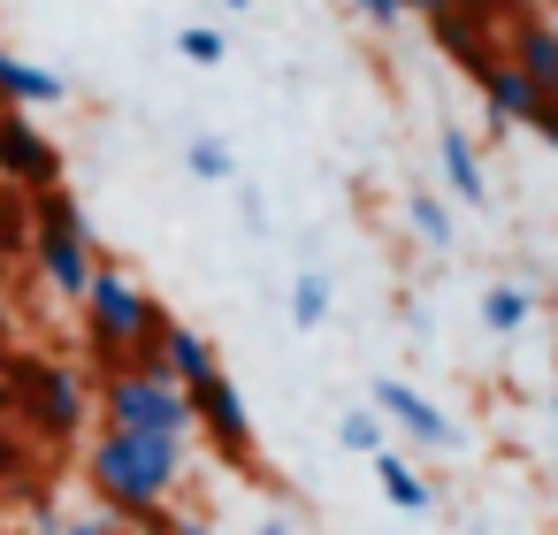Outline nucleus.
<instances>
[{
  "label": "nucleus",
  "mask_w": 558,
  "mask_h": 535,
  "mask_svg": "<svg viewBox=\"0 0 558 535\" xmlns=\"http://www.w3.org/2000/svg\"><path fill=\"white\" fill-rule=\"evenodd\" d=\"M85 474H93V489H100L123 520H146V512H161V497L177 489V474H184V443H169V436H138V428H100Z\"/></svg>",
  "instance_id": "f257e3e1"
},
{
  "label": "nucleus",
  "mask_w": 558,
  "mask_h": 535,
  "mask_svg": "<svg viewBox=\"0 0 558 535\" xmlns=\"http://www.w3.org/2000/svg\"><path fill=\"white\" fill-rule=\"evenodd\" d=\"M100 413H108V428H138V436H169V443L192 436V398H184L161 367H123V375H108Z\"/></svg>",
  "instance_id": "f03ea898"
},
{
  "label": "nucleus",
  "mask_w": 558,
  "mask_h": 535,
  "mask_svg": "<svg viewBox=\"0 0 558 535\" xmlns=\"http://www.w3.org/2000/svg\"><path fill=\"white\" fill-rule=\"evenodd\" d=\"M9 367H16V360H9ZM16 382L32 390V421H39L54 443H70V436L85 428V382H77L70 367H54V360H24Z\"/></svg>",
  "instance_id": "7ed1b4c3"
},
{
  "label": "nucleus",
  "mask_w": 558,
  "mask_h": 535,
  "mask_svg": "<svg viewBox=\"0 0 558 535\" xmlns=\"http://www.w3.org/2000/svg\"><path fill=\"white\" fill-rule=\"evenodd\" d=\"M0 177L24 184V192H54V184H62L54 138H47L32 115H9V108H0Z\"/></svg>",
  "instance_id": "20e7f679"
},
{
  "label": "nucleus",
  "mask_w": 558,
  "mask_h": 535,
  "mask_svg": "<svg viewBox=\"0 0 558 535\" xmlns=\"http://www.w3.org/2000/svg\"><path fill=\"white\" fill-rule=\"evenodd\" d=\"M192 428H207V443H222V459H245L253 421H245V398H238L230 375H207V382L192 390Z\"/></svg>",
  "instance_id": "39448f33"
},
{
  "label": "nucleus",
  "mask_w": 558,
  "mask_h": 535,
  "mask_svg": "<svg viewBox=\"0 0 558 535\" xmlns=\"http://www.w3.org/2000/svg\"><path fill=\"white\" fill-rule=\"evenodd\" d=\"M375 405H383V413H390V421H398L413 443H428V451H459V428H451V421H444V413H436V405H428L413 382L375 375Z\"/></svg>",
  "instance_id": "423d86ee"
},
{
  "label": "nucleus",
  "mask_w": 558,
  "mask_h": 535,
  "mask_svg": "<svg viewBox=\"0 0 558 535\" xmlns=\"http://www.w3.org/2000/svg\"><path fill=\"white\" fill-rule=\"evenodd\" d=\"M32 245H39V268H47V283H54L62 299H77V306H85V291H93V276H100V260H93V238H85V230H39Z\"/></svg>",
  "instance_id": "0eeeda50"
},
{
  "label": "nucleus",
  "mask_w": 558,
  "mask_h": 535,
  "mask_svg": "<svg viewBox=\"0 0 558 535\" xmlns=\"http://www.w3.org/2000/svg\"><path fill=\"white\" fill-rule=\"evenodd\" d=\"M154 367H161L184 398H192L207 375H222V367H215V344H207L199 329H184V321H161V337H154Z\"/></svg>",
  "instance_id": "6e6552de"
},
{
  "label": "nucleus",
  "mask_w": 558,
  "mask_h": 535,
  "mask_svg": "<svg viewBox=\"0 0 558 535\" xmlns=\"http://www.w3.org/2000/svg\"><path fill=\"white\" fill-rule=\"evenodd\" d=\"M505 62L543 93V100H558V32L543 24V16H520L512 24V39H505Z\"/></svg>",
  "instance_id": "1a4fd4ad"
},
{
  "label": "nucleus",
  "mask_w": 558,
  "mask_h": 535,
  "mask_svg": "<svg viewBox=\"0 0 558 535\" xmlns=\"http://www.w3.org/2000/svg\"><path fill=\"white\" fill-rule=\"evenodd\" d=\"M482 100H489V123H497V131H505V123H535V115H543V93H535L505 54L482 70Z\"/></svg>",
  "instance_id": "9d476101"
},
{
  "label": "nucleus",
  "mask_w": 558,
  "mask_h": 535,
  "mask_svg": "<svg viewBox=\"0 0 558 535\" xmlns=\"http://www.w3.org/2000/svg\"><path fill=\"white\" fill-rule=\"evenodd\" d=\"M70 85L54 77V70H39V62H16L9 47H0V108H54Z\"/></svg>",
  "instance_id": "9b49d317"
},
{
  "label": "nucleus",
  "mask_w": 558,
  "mask_h": 535,
  "mask_svg": "<svg viewBox=\"0 0 558 535\" xmlns=\"http://www.w3.org/2000/svg\"><path fill=\"white\" fill-rule=\"evenodd\" d=\"M436 39H444V47H451V62H459V70H474V77L497 62V47H489V16L444 9V16H436Z\"/></svg>",
  "instance_id": "f8f14e48"
},
{
  "label": "nucleus",
  "mask_w": 558,
  "mask_h": 535,
  "mask_svg": "<svg viewBox=\"0 0 558 535\" xmlns=\"http://www.w3.org/2000/svg\"><path fill=\"white\" fill-rule=\"evenodd\" d=\"M444 177H451V192H459L466 207H482V199H489V177H482V161H474L466 131H444Z\"/></svg>",
  "instance_id": "ddd939ff"
},
{
  "label": "nucleus",
  "mask_w": 558,
  "mask_h": 535,
  "mask_svg": "<svg viewBox=\"0 0 558 535\" xmlns=\"http://www.w3.org/2000/svg\"><path fill=\"white\" fill-rule=\"evenodd\" d=\"M375 474H383V497H390L398 512H421V504H428V482H421L398 451H375Z\"/></svg>",
  "instance_id": "4468645a"
},
{
  "label": "nucleus",
  "mask_w": 558,
  "mask_h": 535,
  "mask_svg": "<svg viewBox=\"0 0 558 535\" xmlns=\"http://www.w3.org/2000/svg\"><path fill=\"white\" fill-rule=\"evenodd\" d=\"M291 321H299V329H322V321H329V276L299 268V283H291Z\"/></svg>",
  "instance_id": "2eb2a0df"
},
{
  "label": "nucleus",
  "mask_w": 558,
  "mask_h": 535,
  "mask_svg": "<svg viewBox=\"0 0 558 535\" xmlns=\"http://www.w3.org/2000/svg\"><path fill=\"white\" fill-rule=\"evenodd\" d=\"M482 321H489L497 337H512V329L527 321V291H520V283H489V291H482Z\"/></svg>",
  "instance_id": "dca6fc26"
},
{
  "label": "nucleus",
  "mask_w": 558,
  "mask_h": 535,
  "mask_svg": "<svg viewBox=\"0 0 558 535\" xmlns=\"http://www.w3.org/2000/svg\"><path fill=\"white\" fill-rule=\"evenodd\" d=\"M405 222H413V230H421V238H428V245H451V238H459V230H451V215H444V199H436V192H413V199H405Z\"/></svg>",
  "instance_id": "f3484780"
},
{
  "label": "nucleus",
  "mask_w": 558,
  "mask_h": 535,
  "mask_svg": "<svg viewBox=\"0 0 558 535\" xmlns=\"http://www.w3.org/2000/svg\"><path fill=\"white\" fill-rule=\"evenodd\" d=\"M184 161H192V177H199V184H230V146H222V138H192V146H184Z\"/></svg>",
  "instance_id": "a211bd4d"
},
{
  "label": "nucleus",
  "mask_w": 558,
  "mask_h": 535,
  "mask_svg": "<svg viewBox=\"0 0 558 535\" xmlns=\"http://www.w3.org/2000/svg\"><path fill=\"white\" fill-rule=\"evenodd\" d=\"M32 215H39V230H85V215H77V199H70L62 184H54V192H39V207H32Z\"/></svg>",
  "instance_id": "6ab92c4d"
},
{
  "label": "nucleus",
  "mask_w": 558,
  "mask_h": 535,
  "mask_svg": "<svg viewBox=\"0 0 558 535\" xmlns=\"http://www.w3.org/2000/svg\"><path fill=\"white\" fill-rule=\"evenodd\" d=\"M177 54H184V62H199V70H215V62H222V32L192 24V32H177Z\"/></svg>",
  "instance_id": "aec40b11"
},
{
  "label": "nucleus",
  "mask_w": 558,
  "mask_h": 535,
  "mask_svg": "<svg viewBox=\"0 0 558 535\" xmlns=\"http://www.w3.org/2000/svg\"><path fill=\"white\" fill-rule=\"evenodd\" d=\"M337 436H344V451H367V459L383 451V421H375V413H344Z\"/></svg>",
  "instance_id": "412c9836"
},
{
  "label": "nucleus",
  "mask_w": 558,
  "mask_h": 535,
  "mask_svg": "<svg viewBox=\"0 0 558 535\" xmlns=\"http://www.w3.org/2000/svg\"><path fill=\"white\" fill-rule=\"evenodd\" d=\"M444 9H466V16H497L505 0H444Z\"/></svg>",
  "instance_id": "4be33fe9"
},
{
  "label": "nucleus",
  "mask_w": 558,
  "mask_h": 535,
  "mask_svg": "<svg viewBox=\"0 0 558 535\" xmlns=\"http://www.w3.org/2000/svg\"><path fill=\"white\" fill-rule=\"evenodd\" d=\"M535 131H543V138L558 146V100H543V115H535Z\"/></svg>",
  "instance_id": "5701e85b"
},
{
  "label": "nucleus",
  "mask_w": 558,
  "mask_h": 535,
  "mask_svg": "<svg viewBox=\"0 0 558 535\" xmlns=\"http://www.w3.org/2000/svg\"><path fill=\"white\" fill-rule=\"evenodd\" d=\"M360 9H367V16H375V24H390V16H398V9H405V0H360Z\"/></svg>",
  "instance_id": "b1692460"
},
{
  "label": "nucleus",
  "mask_w": 558,
  "mask_h": 535,
  "mask_svg": "<svg viewBox=\"0 0 558 535\" xmlns=\"http://www.w3.org/2000/svg\"><path fill=\"white\" fill-rule=\"evenodd\" d=\"M62 535H108V527H93V520H77V527H62Z\"/></svg>",
  "instance_id": "393cba45"
},
{
  "label": "nucleus",
  "mask_w": 558,
  "mask_h": 535,
  "mask_svg": "<svg viewBox=\"0 0 558 535\" xmlns=\"http://www.w3.org/2000/svg\"><path fill=\"white\" fill-rule=\"evenodd\" d=\"M9 466H16V451H9V436H0V474H9Z\"/></svg>",
  "instance_id": "a878e982"
},
{
  "label": "nucleus",
  "mask_w": 558,
  "mask_h": 535,
  "mask_svg": "<svg viewBox=\"0 0 558 535\" xmlns=\"http://www.w3.org/2000/svg\"><path fill=\"white\" fill-rule=\"evenodd\" d=\"M177 535H215V527H199V520H184V527H177Z\"/></svg>",
  "instance_id": "bb28decb"
},
{
  "label": "nucleus",
  "mask_w": 558,
  "mask_h": 535,
  "mask_svg": "<svg viewBox=\"0 0 558 535\" xmlns=\"http://www.w3.org/2000/svg\"><path fill=\"white\" fill-rule=\"evenodd\" d=\"M260 535H291V527H276V520H268V527H260Z\"/></svg>",
  "instance_id": "cd10ccee"
},
{
  "label": "nucleus",
  "mask_w": 558,
  "mask_h": 535,
  "mask_svg": "<svg viewBox=\"0 0 558 535\" xmlns=\"http://www.w3.org/2000/svg\"><path fill=\"white\" fill-rule=\"evenodd\" d=\"M222 9H245V0H222Z\"/></svg>",
  "instance_id": "c85d7f7f"
}]
</instances>
